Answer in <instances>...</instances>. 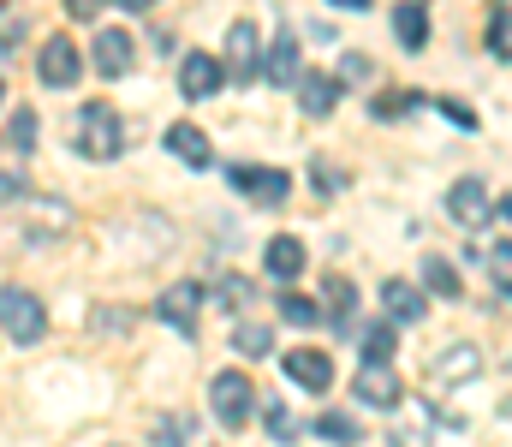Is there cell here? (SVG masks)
<instances>
[{
    "mask_svg": "<svg viewBox=\"0 0 512 447\" xmlns=\"http://www.w3.org/2000/svg\"><path fill=\"white\" fill-rule=\"evenodd\" d=\"M0 328L12 334V346H36L48 334V310L42 298L24 293V287H0Z\"/></svg>",
    "mask_w": 512,
    "mask_h": 447,
    "instance_id": "6da1fadb",
    "label": "cell"
},
{
    "mask_svg": "<svg viewBox=\"0 0 512 447\" xmlns=\"http://www.w3.org/2000/svg\"><path fill=\"white\" fill-rule=\"evenodd\" d=\"M120 144H126L120 114H114L108 102H84V114H78V149H84L90 161H114Z\"/></svg>",
    "mask_w": 512,
    "mask_h": 447,
    "instance_id": "7a4b0ae2",
    "label": "cell"
},
{
    "mask_svg": "<svg viewBox=\"0 0 512 447\" xmlns=\"http://www.w3.org/2000/svg\"><path fill=\"white\" fill-rule=\"evenodd\" d=\"M209 406H215V418H221L227 430H239V424H251V406H256V394H251V376H245V370H221V376L209 382Z\"/></svg>",
    "mask_w": 512,
    "mask_h": 447,
    "instance_id": "3957f363",
    "label": "cell"
},
{
    "mask_svg": "<svg viewBox=\"0 0 512 447\" xmlns=\"http://www.w3.org/2000/svg\"><path fill=\"white\" fill-rule=\"evenodd\" d=\"M483 364H489V358H483V346H477V340H453V346H441V352H435V364H429V370H435V382H441V388H465V382H477V376H483Z\"/></svg>",
    "mask_w": 512,
    "mask_h": 447,
    "instance_id": "277c9868",
    "label": "cell"
},
{
    "mask_svg": "<svg viewBox=\"0 0 512 447\" xmlns=\"http://www.w3.org/2000/svg\"><path fill=\"white\" fill-rule=\"evenodd\" d=\"M280 370H286V382H292V388H304V394H328V388H334V358H328V352H316V346L286 352V358H280Z\"/></svg>",
    "mask_w": 512,
    "mask_h": 447,
    "instance_id": "5b68a950",
    "label": "cell"
},
{
    "mask_svg": "<svg viewBox=\"0 0 512 447\" xmlns=\"http://www.w3.org/2000/svg\"><path fill=\"white\" fill-rule=\"evenodd\" d=\"M36 72H42V84H48V90H72V84H78V72H84V60H78V48H72L66 36H54V42H42Z\"/></svg>",
    "mask_w": 512,
    "mask_h": 447,
    "instance_id": "8992f818",
    "label": "cell"
},
{
    "mask_svg": "<svg viewBox=\"0 0 512 447\" xmlns=\"http://www.w3.org/2000/svg\"><path fill=\"white\" fill-rule=\"evenodd\" d=\"M233 185L251 203H262V209H274V203L292 197V173H280V167H233Z\"/></svg>",
    "mask_w": 512,
    "mask_h": 447,
    "instance_id": "52a82bcc",
    "label": "cell"
},
{
    "mask_svg": "<svg viewBox=\"0 0 512 447\" xmlns=\"http://www.w3.org/2000/svg\"><path fill=\"white\" fill-rule=\"evenodd\" d=\"M447 215H453V221H465V227H483V221L495 215L489 185H483V179H453V191H447Z\"/></svg>",
    "mask_w": 512,
    "mask_h": 447,
    "instance_id": "ba28073f",
    "label": "cell"
},
{
    "mask_svg": "<svg viewBox=\"0 0 512 447\" xmlns=\"http://www.w3.org/2000/svg\"><path fill=\"white\" fill-rule=\"evenodd\" d=\"M197 310H203V287H197V281H179V287H167V293L155 298V316H161L167 328H179V334L197 328Z\"/></svg>",
    "mask_w": 512,
    "mask_h": 447,
    "instance_id": "9c48e42d",
    "label": "cell"
},
{
    "mask_svg": "<svg viewBox=\"0 0 512 447\" xmlns=\"http://www.w3.org/2000/svg\"><path fill=\"white\" fill-rule=\"evenodd\" d=\"M221 84H227V66H221L215 54H185V66H179V90H185L191 102L215 96Z\"/></svg>",
    "mask_w": 512,
    "mask_h": 447,
    "instance_id": "30bf717a",
    "label": "cell"
},
{
    "mask_svg": "<svg viewBox=\"0 0 512 447\" xmlns=\"http://www.w3.org/2000/svg\"><path fill=\"white\" fill-rule=\"evenodd\" d=\"M90 54H96V72H102V78H126L131 72V36L120 30V24H102Z\"/></svg>",
    "mask_w": 512,
    "mask_h": 447,
    "instance_id": "8fae6325",
    "label": "cell"
},
{
    "mask_svg": "<svg viewBox=\"0 0 512 447\" xmlns=\"http://www.w3.org/2000/svg\"><path fill=\"white\" fill-rule=\"evenodd\" d=\"M352 388H358L364 406H387V412L399 406V376H393V364H358Z\"/></svg>",
    "mask_w": 512,
    "mask_h": 447,
    "instance_id": "7c38bea8",
    "label": "cell"
},
{
    "mask_svg": "<svg viewBox=\"0 0 512 447\" xmlns=\"http://www.w3.org/2000/svg\"><path fill=\"white\" fill-rule=\"evenodd\" d=\"M298 102H304V114L310 120H328L334 114V102H340V78H316V72H298Z\"/></svg>",
    "mask_w": 512,
    "mask_h": 447,
    "instance_id": "4fadbf2b",
    "label": "cell"
},
{
    "mask_svg": "<svg viewBox=\"0 0 512 447\" xmlns=\"http://www.w3.org/2000/svg\"><path fill=\"white\" fill-rule=\"evenodd\" d=\"M227 48H233V60H239L245 78L262 72V30H256L251 18H233V24H227Z\"/></svg>",
    "mask_w": 512,
    "mask_h": 447,
    "instance_id": "5bb4252c",
    "label": "cell"
},
{
    "mask_svg": "<svg viewBox=\"0 0 512 447\" xmlns=\"http://www.w3.org/2000/svg\"><path fill=\"white\" fill-rule=\"evenodd\" d=\"M382 304H387V322H423V316H429V298L417 293L411 281H387Z\"/></svg>",
    "mask_w": 512,
    "mask_h": 447,
    "instance_id": "9a60e30c",
    "label": "cell"
},
{
    "mask_svg": "<svg viewBox=\"0 0 512 447\" xmlns=\"http://www.w3.org/2000/svg\"><path fill=\"white\" fill-rule=\"evenodd\" d=\"M161 144L173 149V155H179V161H185V167H209V138H203V132H197V126H191V120H173V126H167V138H161Z\"/></svg>",
    "mask_w": 512,
    "mask_h": 447,
    "instance_id": "2e32d148",
    "label": "cell"
},
{
    "mask_svg": "<svg viewBox=\"0 0 512 447\" xmlns=\"http://www.w3.org/2000/svg\"><path fill=\"white\" fill-rule=\"evenodd\" d=\"M262 72H268V84H280V90H292V84H298V36H292V30L268 48Z\"/></svg>",
    "mask_w": 512,
    "mask_h": 447,
    "instance_id": "e0dca14e",
    "label": "cell"
},
{
    "mask_svg": "<svg viewBox=\"0 0 512 447\" xmlns=\"http://www.w3.org/2000/svg\"><path fill=\"white\" fill-rule=\"evenodd\" d=\"M298 269H304V245H298L292 233H274V239H268V275L292 281Z\"/></svg>",
    "mask_w": 512,
    "mask_h": 447,
    "instance_id": "ac0fdd59",
    "label": "cell"
},
{
    "mask_svg": "<svg viewBox=\"0 0 512 447\" xmlns=\"http://www.w3.org/2000/svg\"><path fill=\"white\" fill-rule=\"evenodd\" d=\"M393 30H399V42L417 54V48L429 42V12H423V6H393Z\"/></svg>",
    "mask_w": 512,
    "mask_h": 447,
    "instance_id": "d6986e66",
    "label": "cell"
},
{
    "mask_svg": "<svg viewBox=\"0 0 512 447\" xmlns=\"http://www.w3.org/2000/svg\"><path fill=\"white\" fill-rule=\"evenodd\" d=\"M155 447H197V418H185V412L155 418Z\"/></svg>",
    "mask_w": 512,
    "mask_h": 447,
    "instance_id": "ffe728a7",
    "label": "cell"
},
{
    "mask_svg": "<svg viewBox=\"0 0 512 447\" xmlns=\"http://www.w3.org/2000/svg\"><path fill=\"white\" fill-rule=\"evenodd\" d=\"M423 287H429V293H441V298L465 293V287H459V269H453L447 257H423Z\"/></svg>",
    "mask_w": 512,
    "mask_h": 447,
    "instance_id": "44dd1931",
    "label": "cell"
},
{
    "mask_svg": "<svg viewBox=\"0 0 512 447\" xmlns=\"http://www.w3.org/2000/svg\"><path fill=\"white\" fill-rule=\"evenodd\" d=\"M316 436H322V442H334V447H352L364 430H358L346 412H322V418H316Z\"/></svg>",
    "mask_w": 512,
    "mask_h": 447,
    "instance_id": "7402d4cb",
    "label": "cell"
},
{
    "mask_svg": "<svg viewBox=\"0 0 512 447\" xmlns=\"http://www.w3.org/2000/svg\"><path fill=\"white\" fill-rule=\"evenodd\" d=\"M6 149H12V155H30V149H36V114H30V108L12 114V126H6Z\"/></svg>",
    "mask_w": 512,
    "mask_h": 447,
    "instance_id": "603a6c76",
    "label": "cell"
},
{
    "mask_svg": "<svg viewBox=\"0 0 512 447\" xmlns=\"http://www.w3.org/2000/svg\"><path fill=\"white\" fill-rule=\"evenodd\" d=\"M233 346H239L245 358H268V352H274V334H268L262 322H239V334H233Z\"/></svg>",
    "mask_w": 512,
    "mask_h": 447,
    "instance_id": "cb8c5ba5",
    "label": "cell"
},
{
    "mask_svg": "<svg viewBox=\"0 0 512 447\" xmlns=\"http://www.w3.org/2000/svg\"><path fill=\"white\" fill-rule=\"evenodd\" d=\"M507 48H512V12L507 6H495V18H489V54L507 60Z\"/></svg>",
    "mask_w": 512,
    "mask_h": 447,
    "instance_id": "d4e9b609",
    "label": "cell"
},
{
    "mask_svg": "<svg viewBox=\"0 0 512 447\" xmlns=\"http://www.w3.org/2000/svg\"><path fill=\"white\" fill-rule=\"evenodd\" d=\"M280 316H286V322H316V316H322V304H316V298L286 293V298H280Z\"/></svg>",
    "mask_w": 512,
    "mask_h": 447,
    "instance_id": "484cf974",
    "label": "cell"
},
{
    "mask_svg": "<svg viewBox=\"0 0 512 447\" xmlns=\"http://www.w3.org/2000/svg\"><path fill=\"white\" fill-rule=\"evenodd\" d=\"M364 352H370L364 364H387V358H393V328H370V334H364Z\"/></svg>",
    "mask_w": 512,
    "mask_h": 447,
    "instance_id": "4316f807",
    "label": "cell"
},
{
    "mask_svg": "<svg viewBox=\"0 0 512 447\" xmlns=\"http://www.w3.org/2000/svg\"><path fill=\"white\" fill-rule=\"evenodd\" d=\"M489 275H495V293L507 298V287H512V251H507V239L495 245V257H489Z\"/></svg>",
    "mask_w": 512,
    "mask_h": 447,
    "instance_id": "83f0119b",
    "label": "cell"
},
{
    "mask_svg": "<svg viewBox=\"0 0 512 447\" xmlns=\"http://www.w3.org/2000/svg\"><path fill=\"white\" fill-rule=\"evenodd\" d=\"M328 298H334V316H340V322L358 310V293H352V281H328Z\"/></svg>",
    "mask_w": 512,
    "mask_h": 447,
    "instance_id": "f1b7e54d",
    "label": "cell"
},
{
    "mask_svg": "<svg viewBox=\"0 0 512 447\" xmlns=\"http://www.w3.org/2000/svg\"><path fill=\"white\" fill-rule=\"evenodd\" d=\"M268 430H274L280 442H292V436H298V424H292V412H286L280 400H268Z\"/></svg>",
    "mask_w": 512,
    "mask_h": 447,
    "instance_id": "f546056e",
    "label": "cell"
},
{
    "mask_svg": "<svg viewBox=\"0 0 512 447\" xmlns=\"http://www.w3.org/2000/svg\"><path fill=\"white\" fill-rule=\"evenodd\" d=\"M18 197H30L24 173H18V167H0V203H18Z\"/></svg>",
    "mask_w": 512,
    "mask_h": 447,
    "instance_id": "4dcf8cb0",
    "label": "cell"
},
{
    "mask_svg": "<svg viewBox=\"0 0 512 447\" xmlns=\"http://www.w3.org/2000/svg\"><path fill=\"white\" fill-rule=\"evenodd\" d=\"M96 328H102V334H126L131 316H126V310H102V316H96Z\"/></svg>",
    "mask_w": 512,
    "mask_h": 447,
    "instance_id": "1f68e13d",
    "label": "cell"
},
{
    "mask_svg": "<svg viewBox=\"0 0 512 447\" xmlns=\"http://www.w3.org/2000/svg\"><path fill=\"white\" fill-rule=\"evenodd\" d=\"M411 102H417V96H382V102H376V114H405V108H411Z\"/></svg>",
    "mask_w": 512,
    "mask_h": 447,
    "instance_id": "d6a6232c",
    "label": "cell"
},
{
    "mask_svg": "<svg viewBox=\"0 0 512 447\" xmlns=\"http://www.w3.org/2000/svg\"><path fill=\"white\" fill-rule=\"evenodd\" d=\"M66 12H72V18H78V24H96V12H102V6H96V0H72V6H66Z\"/></svg>",
    "mask_w": 512,
    "mask_h": 447,
    "instance_id": "836d02e7",
    "label": "cell"
},
{
    "mask_svg": "<svg viewBox=\"0 0 512 447\" xmlns=\"http://www.w3.org/2000/svg\"><path fill=\"white\" fill-rule=\"evenodd\" d=\"M12 42H24V18H12V24H0V48H12Z\"/></svg>",
    "mask_w": 512,
    "mask_h": 447,
    "instance_id": "e575fe53",
    "label": "cell"
},
{
    "mask_svg": "<svg viewBox=\"0 0 512 447\" xmlns=\"http://www.w3.org/2000/svg\"><path fill=\"white\" fill-rule=\"evenodd\" d=\"M245 293H251V287H245V281L233 275V281H227V293H221V298H227V304H245Z\"/></svg>",
    "mask_w": 512,
    "mask_h": 447,
    "instance_id": "d590c367",
    "label": "cell"
},
{
    "mask_svg": "<svg viewBox=\"0 0 512 447\" xmlns=\"http://www.w3.org/2000/svg\"><path fill=\"white\" fill-rule=\"evenodd\" d=\"M0 102H6V84H0Z\"/></svg>",
    "mask_w": 512,
    "mask_h": 447,
    "instance_id": "8d00e7d4",
    "label": "cell"
}]
</instances>
